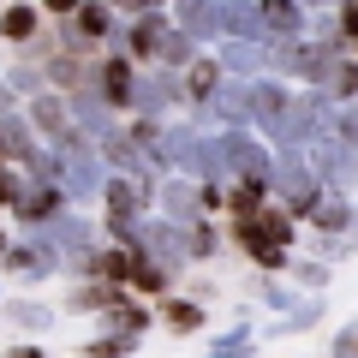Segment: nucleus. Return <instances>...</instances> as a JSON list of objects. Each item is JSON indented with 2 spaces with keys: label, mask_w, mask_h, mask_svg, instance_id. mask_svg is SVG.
Wrapping results in <instances>:
<instances>
[{
  "label": "nucleus",
  "mask_w": 358,
  "mask_h": 358,
  "mask_svg": "<svg viewBox=\"0 0 358 358\" xmlns=\"http://www.w3.org/2000/svg\"><path fill=\"white\" fill-rule=\"evenodd\" d=\"M60 192L66 197H90V192H108L102 185V162H96V155L90 150H78V155H60Z\"/></svg>",
  "instance_id": "5"
},
{
  "label": "nucleus",
  "mask_w": 358,
  "mask_h": 358,
  "mask_svg": "<svg viewBox=\"0 0 358 358\" xmlns=\"http://www.w3.org/2000/svg\"><path fill=\"white\" fill-rule=\"evenodd\" d=\"M120 233H126L131 245H143L150 257H162L167 268H179L185 257H192V239H185V233H173V227H155V221H131V227H120Z\"/></svg>",
  "instance_id": "4"
},
{
  "label": "nucleus",
  "mask_w": 358,
  "mask_h": 358,
  "mask_svg": "<svg viewBox=\"0 0 358 358\" xmlns=\"http://www.w3.org/2000/svg\"><path fill=\"white\" fill-rule=\"evenodd\" d=\"M275 185H281V197L293 209H310L317 203V167L299 155V143H287V155L275 162Z\"/></svg>",
  "instance_id": "2"
},
{
  "label": "nucleus",
  "mask_w": 358,
  "mask_h": 358,
  "mask_svg": "<svg viewBox=\"0 0 358 358\" xmlns=\"http://www.w3.org/2000/svg\"><path fill=\"white\" fill-rule=\"evenodd\" d=\"M209 251H215V233H209V227H192V257H209Z\"/></svg>",
  "instance_id": "29"
},
{
  "label": "nucleus",
  "mask_w": 358,
  "mask_h": 358,
  "mask_svg": "<svg viewBox=\"0 0 358 358\" xmlns=\"http://www.w3.org/2000/svg\"><path fill=\"white\" fill-rule=\"evenodd\" d=\"M341 30H346V36H358V0H346V18H341Z\"/></svg>",
  "instance_id": "33"
},
{
  "label": "nucleus",
  "mask_w": 358,
  "mask_h": 358,
  "mask_svg": "<svg viewBox=\"0 0 358 358\" xmlns=\"http://www.w3.org/2000/svg\"><path fill=\"white\" fill-rule=\"evenodd\" d=\"M287 239H293V221H287L281 209H257V215L239 221V245H245L263 268H281V263H287Z\"/></svg>",
  "instance_id": "1"
},
{
  "label": "nucleus",
  "mask_w": 358,
  "mask_h": 358,
  "mask_svg": "<svg viewBox=\"0 0 358 358\" xmlns=\"http://www.w3.org/2000/svg\"><path fill=\"white\" fill-rule=\"evenodd\" d=\"M30 30H36V13H30L24 0H13V13L0 18V36H6V42H24Z\"/></svg>",
  "instance_id": "21"
},
{
  "label": "nucleus",
  "mask_w": 358,
  "mask_h": 358,
  "mask_svg": "<svg viewBox=\"0 0 358 358\" xmlns=\"http://www.w3.org/2000/svg\"><path fill=\"white\" fill-rule=\"evenodd\" d=\"M162 36H167V24L155 13H143V24L131 30V54H143V60H155V48H162Z\"/></svg>",
  "instance_id": "20"
},
{
  "label": "nucleus",
  "mask_w": 358,
  "mask_h": 358,
  "mask_svg": "<svg viewBox=\"0 0 358 358\" xmlns=\"http://www.w3.org/2000/svg\"><path fill=\"white\" fill-rule=\"evenodd\" d=\"M263 24H268V36H299L305 13H299V0H263Z\"/></svg>",
  "instance_id": "11"
},
{
  "label": "nucleus",
  "mask_w": 358,
  "mask_h": 358,
  "mask_svg": "<svg viewBox=\"0 0 358 358\" xmlns=\"http://www.w3.org/2000/svg\"><path fill=\"white\" fill-rule=\"evenodd\" d=\"M162 209H167L173 221H197V215L209 209V197L192 192V185H162Z\"/></svg>",
  "instance_id": "10"
},
{
  "label": "nucleus",
  "mask_w": 358,
  "mask_h": 358,
  "mask_svg": "<svg viewBox=\"0 0 358 358\" xmlns=\"http://www.w3.org/2000/svg\"><path fill=\"white\" fill-rule=\"evenodd\" d=\"M167 322H173V329H197V322H203V305H185V299H173V305H167Z\"/></svg>",
  "instance_id": "25"
},
{
  "label": "nucleus",
  "mask_w": 358,
  "mask_h": 358,
  "mask_svg": "<svg viewBox=\"0 0 358 358\" xmlns=\"http://www.w3.org/2000/svg\"><path fill=\"white\" fill-rule=\"evenodd\" d=\"M334 358H358V322L341 334V341H334Z\"/></svg>",
  "instance_id": "31"
},
{
  "label": "nucleus",
  "mask_w": 358,
  "mask_h": 358,
  "mask_svg": "<svg viewBox=\"0 0 358 358\" xmlns=\"http://www.w3.org/2000/svg\"><path fill=\"white\" fill-rule=\"evenodd\" d=\"M13 197H18V179H13V173H0V203H13Z\"/></svg>",
  "instance_id": "34"
},
{
  "label": "nucleus",
  "mask_w": 358,
  "mask_h": 358,
  "mask_svg": "<svg viewBox=\"0 0 358 358\" xmlns=\"http://www.w3.org/2000/svg\"><path fill=\"white\" fill-rule=\"evenodd\" d=\"M13 358H42V352H30V346H18V352H13Z\"/></svg>",
  "instance_id": "38"
},
{
  "label": "nucleus",
  "mask_w": 358,
  "mask_h": 358,
  "mask_svg": "<svg viewBox=\"0 0 358 358\" xmlns=\"http://www.w3.org/2000/svg\"><path fill=\"white\" fill-rule=\"evenodd\" d=\"M108 215H114V227H131L143 215V185L138 179H108Z\"/></svg>",
  "instance_id": "7"
},
{
  "label": "nucleus",
  "mask_w": 358,
  "mask_h": 358,
  "mask_svg": "<svg viewBox=\"0 0 358 358\" xmlns=\"http://www.w3.org/2000/svg\"><path fill=\"white\" fill-rule=\"evenodd\" d=\"M126 346H131V329H126V334H114V341H96L90 352H96V358H120Z\"/></svg>",
  "instance_id": "28"
},
{
  "label": "nucleus",
  "mask_w": 358,
  "mask_h": 358,
  "mask_svg": "<svg viewBox=\"0 0 358 358\" xmlns=\"http://www.w3.org/2000/svg\"><path fill=\"white\" fill-rule=\"evenodd\" d=\"M96 268H102L108 281H131V268H138V257H131V251H108V257H96Z\"/></svg>",
  "instance_id": "23"
},
{
  "label": "nucleus",
  "mask_w": 358,
  "mask_h": 358,
  "mask_svg": "<svg viewBox=\"0 0 358 358\" xmlns=\"http://www.w3.org/2000/svg\"><path fill=\"white\" fill-rule=\"evenodd\" d=\"M66 114H72V108H60L54 96H36V108H30V126L48 131V138H66V131H72V126H66Z\"/></svg>",
  "instance_id": "13"
},
{
  "label": "nucleus",
  "mask_w": 358,
  "mask_h": 358,
  "mask_svg": "<svg viewBox=\"0 0 358 358\" xmlns=\"http://www.w3.org/2000/svg\"><path fill=\"white\" fill-rule=\"evenodd\" d=\"M54 203H60L54 192H36V197L24 203V215H30V221H48V215H54Z\"/></svg>",
  "instance_id": "26"
},
{
  "label": "nucleus",
  "mask_w": 358,
  "mask_h": 358,
  "mask_svg": "<svg viewBox=\"0 0 358 358\" xmlns=\"http://www.w3.org/2000/svg\"><path fill=\"white\" fill-rule=\"evenodd\" d=\"M48 6L54 13H78V0H48Z\"/></svg>",
  "instance_id": "36"
},
{
  "label": "nucleus",
  "mask_w": 358,
  "mask_h": 358,
  "mask_svg": "<svg viewBox=\"0 0 358 358\" xmlns=\"http://www.w3.org/2000/svg\"><path fill=\"white\" fill-rule=\"evenodd\" d=\"M221 66H227V72H239V78H251L257 66H268V54L257 48L251 36H239V42H227V48H221Z\"/></svg>",
  "instance_id": "12"
},
{
  "label": "nucleus",
  "mask_w": 358,
  "mask_h": 358,
  "mask_svg": "<svg viewBox=\"0 0 358 358\" xmlns=\"http://www.w3.org/2000/svg\"><path fill=\"white\" fill-rule=\"evenodd\" d=\"M227 209H233V215H257V209H263V179H239V185H233V192H227Z\"/></svg>",
  "instance_id": "19"
},
{
  "label": "nucleus",
  "mask_w": 358,
  "mask_h": 358,
  "mask_svg": "<svg viewBox=\"0 0 358 358\" xmlns=\"http://www.w3.org/2000/svg\"><path fill=\"white\" fill-rule=\"evenodd\" d=\"M13 90H24V96H36V90H42V78H36V72H13Z\"/></svg>",
  "instance_id": "32"
},
{
  "label": "nucleus",
  "mask_w": 358,
  "mask_h": 358,
  "mask_svg": "<svg viewBox=\"0 0 358 358\" xmlns=\"http://www.w3.org/2000/svg\"><path fill=\"white\" fill-rule=\"evenodd\" d=\"M310 221H317V227H334V233H341V227H352V209H346V197H322L317 192V203H310Z\"/></svg>",
  "instance_id": "15"
},
{
  "label": "nucleus",
  "mask_w": 358,
  "mask_h": 358,
  "mask_svg": "<svg viewBox=\"0 0 358 358\" xmlns=\"http://www.w3.org/2000/svg\"><path fill=\"white\" fill-rule=\"evenodd\" d=\"M221 143V167H227L233 179H275V167H268V155H263V143H251L245 131H227V138H215Z\"/></svg>",
  "instance_id": "3"
},
{
  "label": "nucleus",
  "mask_w": 358,
  "mask_h": 358,
  "mask_svg": "<svg viewBox=\"0 0 358 358\" xmlns=\"http://www.w3.org/2000/svg\"><path fill=\"white\" fill-rule=\"evenodd\" d=\"M239 346H245V329H233V334H227V341H221L209 358H239Z\"/></svg>",
  "instance_id": "30"
},
{
  "label": "nucleus",
  "mask_w": 358,
  "mask_h": 358,
  "mask_svg": "<svg viewBox=\"0 0 358 358\" xmlns=\"http://www.w3.org/2000/svg\"><path fill=\"white\" fill-rule=\"evenodd\" d=\"M126 6H138V13H150V6H155V0H126Z\"/></svg>",
  "instance_id": "37"
},
{
  "label": "nucleus",
  "mask_w": 358,
  "mask_h": 358,
  "mask_svg": "<svg viewBox=\"0 0 358 358\" xmlns=\"http://www.w3.org/2000/svg\"><path fill=\"white\" fill-rule=\"evenodd\" d=\"M72 114H78V126L96 131V138H108V131H114V126H108V102H102V96H78Z\"/></svg>",
  "instance_id": "16"
},
{
  "label": "nucleus",
  "mask_w": 358,
  "mask_h": 358,
  "mask_svg": "<svg viewBox=\"0 0 358 358\" xmlns=\"http://www.w3.org/2000/svg\"><path fill=\"white\" fill-rule=\"evenodd\" d=\"M173 96H179V84H173V78H150V84H138V96H131V102H138L143 114H155V108H167Z\"/></svg>",
  "instance_id": "18"
},
{
  "label": "nucleus",
  "mask_w": 358,
  "mask_h": 358,
  "mask_svg": "<svg viewBox=\"0 0 358 358\" xmlns=\"http://www.w3.org/2000/svg\"><path fill=\"white\" fill-rule=\"evenodd\" d=\"M48 239L66 245V251H90V227H84V221H72V215H60V221L48 215Z\"/></svg>",
  "instance_id": "17"
},
{
  "label": "nucleus",
  "mask_w": 358,
  "mask_h": 358,
  "mask_svg": "<svg viewBox=\"0 0 358 358\" xmlns=\"http://www.w3.org/2000/svg\"><path fill=\"white\" fill-rule=\"evenodd\" d=\"M179 30H192V36H215L221 24V0H179Z\"/></svg>",
  "instance_id": "8"
},
{
  "label": "nucleus",
  "mask_w": 358,
  "mask_h": 358,
  "mask_svg": "<svg viewBox=\"0 0 358 358\" xmlns=\"http://www.w3.org/2000/svg\"><path fill=\"white\" fill-rule=\"evenodd\" d=\"M114 30V18H108L102 0H90V6H78V36H108Z\"/></svg>",
  "instance_id": "22"
},
{
  "label": "nucleus",
  "mask_w": 358,
  "mask_h": 358,
  "mask_svg": "<svg viewBox=\"0 0 358 358\" xmlns=\"http://www.w3.org/2000/svg\"><path fill=\"white\" fill-rule=\"evenodd\" d=\"M6 108H13V84H0V114H6Z\"/></svg>",
  "instance_id": "35"
},
{
  "label": "nucleus",
  "mask_w": 358,
  "mask_h": 358,
  "mask_svg": "<svg viewBox=\"0 0 358 358\" xmlns=\"http://www.w3.org/2000/svg\"><path fill=\"white\" fill-rule=\"evenodd\" d=\"M215 90H221V66L197 60V66H192V96H203V102H209V96H215Z\"/></svg>",
  "instance_id": "24"
},
{
  "label": "nucleus",
  "mask_w": 358,
  "mask_h": 358,
  "mask_svg": "<svg viewBox=\"0 0 358 358\" xmlns=\"http://www.w3.org/2000/svg\"><path fill=\"white\" fill-rule=\"evenodd\" d=\"M221 24L233 30V36H268V24H263V6H251V0H221Z\"/></svg>",
  "instance_id": "9"
},
{
  "label": "nucleus",
  "mask_w": 358,
  "mask_h": 358,
  "mask_svg": "<svg viewBox=\"0 0 358 358\" xmlns=\"http://www.w3.org/2000/svg\"><path fill=\"white\" fill-rule=\"evenodd\" d=\"M6 263H13V268H48V257H42V251H30V245H18V251L6 257Z\"/></svg>",
  "instance_id": "27"
},
{
  "label": "nucleus",
  "mask_w": 358,
  "mask_h": 358,
  "mask_svg": "<svg viewBox=\"0 0 358 358\" xmlns=\"http://www.w3.org/2000/svg\"><path fill=\"white\" fill-rule=\"evenodd\" d=\"M102 96H108V102H131V96H138L126 60H108V66H102Z\"/></svg>",
  "instance_id": "14"
},
{
  "label": "nucleus",
  "mask_w": 358,
  "mask_h": 358,
  "mask_svg": "<svg viewBox=\"0 0 358 358\" xmlns=\"http://www.w3.org/2000/svg\"><path fill=\"white\" fill-rule=\"evenodd\" d=\"M209 102H215V114L227 120V126H251L257 120V90L251 84H221Z\"/></svg>",
  "instance_id": "6"
}]
</instances>
